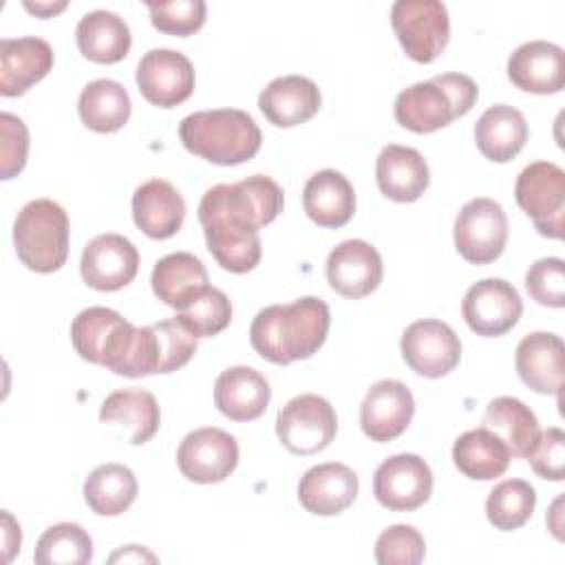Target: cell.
<instances>
[{
  "label": "cell",
  "mask_w": 565,
  "mask_h": 565,
  "mask_svg": "<svg viewBox=\"0 0 565 565\" xmlns=\"http://www.w3.org/2000/svg\"><path fill=\"white\" fill-rule=\"evenodd\" d=\"M384 276L380 252L360 238L342 241L327 258V280L344 298H364L373 294Z\"/></svg>",
  "instance_id": "obj_17"
},
{
  "label": "cell",
  "mask_w": 565,
  "mask_h": 565,
  "mask_svg": "<svg viewBox=\"0 0 565 565\" xmlns=\"http://www.w3.org/2000/svg\"><path fill=\"white\" fill-rule=\"evenodd\" d=\"M117 561H124V563H143V561H148V563H157V556L154 554H150L148 550H143V547H139V545H126V547H121L119 552H115L113 556H110V563H117Z\"/></svg>",
  "instance_id": "obj_46"
},
{
  "label": "cell",
  "mask_w": 565,
  "mask_h": 565,
  "mask_svg": "<svg viewBox=\"0 0 565 565\" xmlns=\"http://www.w3.org/2000/svg\"><path fill=\"white\" fill-rule=\"evenodd\" d=\"M77 110L86 128L117 132L130 119V97L115 79H93L82 88Z\"/></svg>",
  "instance_id": "obj_35"
},
{
  "label": "cell",
  "mask_w": 565,
  "mask_h": 565,
  "mask_svg": "<svg viewBox=\"0 0 565 565\" xmlns=\"http://www.w3.org/2000/svg\"><path fill=\"white\" fill-rule=\"evenodd\" d=\"M525 289L543 307H565V263L556 256L536 260L525 274Z\"/></svg>",
  "instance_id": "obj_42"
},
{
  "label": "cell",
  "mask_w": 565,
  "mask_h": 565,
  "mask_svg": "<svg viewBox=\"0 0 565 565\" xmlns=\"http://www.w3.org/2000/svg\"><path fill=\"white\" fill-rule=\"evenodd\" d=\"M139 269L137 247L121 234H99L82 252V280L97 291H117L130 285Z\"/></svg>",
  "instance_id": "obj_15"
},
{
  "label": "cell",
  "mask_w": 565,
  "mask_h": 565,
  "mask_svg": "<svg viewBox=\"0 0 565 565\" xmlns=\"http://www.w3.org/2000/svg\"><path fill=\"white\" fill-rule=\"evenodd\" d=\"M269 399V382L252 366H230L214 382V404L232 422L258 419Z\"/></svg>",
  "instance_id": "obj_25"
},
{
  "label": "cell",
  "mask_w": 565,
  "mask_h": 565,
  "mask_svg": "<svg viewBox=\"0 0 565 565\" xmlns=\"http://www.w3.org/2000/svg\"><path fill=\"white\" fill-rule=\"evenodd\" d=\"M508 243V216L503 207L488 199H470L455 218V247L472 265L497 260Z\"/></svg>",
  "instance_id": "obj_9"
},
{
  "label": "cell",
  "mask_w": 565,
  "mask_h": 565,
  "mask_svg": "<svg viewBox=\"0 0 565 565\" xmlns=\"http://www.w3.org/2000/svg\"><path fill=\"white\" fill-rule=\"evenodd\" d=\"M2 527H4V561H11L13 554L20 552L22 534H20V525L7 510H2Z\"/></svg>",
  "instance_id": "obj_45"
},
{
  "label": "cell",
  "mask_w": 565,
  "mask_h": 565,
  "mask_svg": "<svg viewBox=\"0 0 565 565\" xmlns=\"http://www.w3.org/2000/svg\"><path fill=\"white\" fill-rule=\"evenodd\" d=\"M534 505L536 492L525 479H505L488 494L486 516L497 530L512 532L530 521Z\"/></svg>",
  "instance_id": "obj_37"
},
{
  "label": "cell",
  "mask_w": 565,
  "mask_h": 565,
  "mask_svg": "<svg viewBox=\"0 0 565 565\" xmlns=\"http://www.w3.org/2000/svg\"><path fill=\"white\" fill-rule=\"evenodd\" d=\"M128 320L108 307H88L71 324V342L77 355L90 364L104 366Z\"/></svg>",
  "instance_id": "obj_32"
},
{
  "label": "cell",
  "mask_w": 565,
  "mask_h": 565,
  "mask_svg": "<svg viewBox=\"0 0 565 565\" xmlns=\"http://www.w3.org/2000/svg\"><path fill=\"white\" fill-rule=\"evenodd\" d=\"M157 351H159V373H172L185 366L196 353V335L185 329V324L174 316L154 322Z\"/></svg>",
  "instance_id": "obj_41"
},
{
  "label": "cell",
  "mask_w": 565,
  "mask_h": 565,
  "mask_svg": "<svg viewBox=\"0 0 565 565\" xmlns=\"http://www.w3.org/2000/svg\"><path fill=\"white\" fill-rule=\"evenodd\" d=\"M24 9L40 15V18H51L55 13H60L62 9H66V2H24Z\"/></svg>",
  "instance_id": "obj_47"
},
{
  "label": "cell",
  "mask_w": 565,
  "mask_h": 565,
  "mask_svg": "<svg viewBox=\"0 0 565 565\" xmlns=\"http://www.w3.org/2000/svg\"><path fill=\"white\" fill-rule=\"evenodd\" d=\"M475 141L486 159L505 163L523 150L527 141V121L514 106L494 104L477 119Z\"/></svg>",
  "instance_id": "obj_28"
},
{
  "label": "cell",
  "mask_w": 565,
  "mask_h": 565,
  "mask_svg": "<svg viewBox=\"0 0 565 565\" xmlns=\"http://www.w3.org/2000/svg\"><path fill=\"white\" fill-rule=\"evenodd\" d=\"M132 218L146 236L163 241L181 230L185 218V201L172 183L150 179L132 194Z\"/></svg>",
  "instance_id": "obj_24"
},
{
  "label": "cell",
  "mask_w": 565,
  "mask_h": 565,
  "mask_svg": "<svg viewBox=\"0 0 565 565\" xmlns=\"http://www.w3.org/2000/svg\"><path fill=\"white\" fill-rule=\"evenodd\" d=\"M179 139L183 148L216 166L249 161L263 143L260 128L238 108L199 110L181 119Z\"/></svg>",
  "instance_id": "obj_3"
},
{
  "label": "cell",
  "mask_w": 565,
  "mask_h": 565,
  "mask_svg": "<svg viewBox=\"0 0 565 565\" xmlns=\"http://www.w3.org/2000/svg\"><path fill=\"white\" fill-rule=\"evenodd\" d=\"M99 419L126 426L130 430V444L141 446L159 430L161 413L152 393L141 388H119L102 402Z\"/></svg>",
  "instance_id": "obj_31"
},
{
  "label": "cell",
  "mask_w": 565,
  "mask_h": 565,
  "mask_svg": "<svg viewBox=\"0 0 565 565\" xmlns=\"http://www.w3.org/2000/svg\"><path fill=\"white\" fill-rule=\"evenodd\" d=\"M338 433L333 406L313 393L289 399L276 417V435L294 455H316L324 450Z\"/></svg>",
  "instance_id": "obj_8"
},
{
  "label": "cell",
  "mask_w": 565,
  "mask_h": 565,
  "mask_svg": "<svg viewBox=\"0 0 565 565\" xmlns=\"http://www.w3.org/2000/svg\"><path fill=\"white\" fill-rule=\"evenodd\" d=\"M75 40L82 55L97 64H115L124 60L132 44L126 20L106 9L84 13L77 22Z\"/></svg>",
  "instance_id": "obj_27"
},
{
  "label": "cell",
  "mask_w": 565,
  "mask_h": 565,
  "mask_svg": "<svg viewBox=\"0 0 565 565\" xmlns=\"http://www.w3.org/2000/svg\"><path fill=\"white\" fill-rule=\"evenodd\" d=\"M0 172L2 179H13L22 172L29 154V130L24 121L11 113L0 115Z\"/></svg>",
  "instance_id": "obj_44"
},
{
  "label": "cell",
  "mask_w": 565,
  "mask_h": 565,
  "mask_svg": "<svg viewBox=\"0 0 565 565\" xmlns=\"http://www.w3.org/2000/svg\"><path fill=\"white\" fill-rule=\"evenodd\" d=\"M285 205L282 188L265 174L210 188L199 203V223L214 260L232 271H252L263 254L258 230Z\"/></svg>",
  "instance_id": "obj_1"
},
{
  "label": "cell",
  "mask_w": 565,
  "mask_h": 565,
  "mask_svg": "<svg viewBox=\"0 0 565 565\" xmlns=\"http://www.w3.org/2000/svg\"><path fill=\"white\" fill-rule=\"evenodd\" d=\"M532 470L547 481H563L565 475V433L550 426L539 433V439L525 457Z\"/></svg>",
  "instance_id": "obj_43"
},
{
  "label": "cell",
  "mask_w": 565,
  "mask_h": 565,
  "mask_svg": "<svg viewBox=\"0 0 565 565\" xmlns=\"http://www.w3.org/2000/svg\"><path fill=\"white\" fill-rule=\"evenodd\" d=\"M563 340L550 331L525 335L514 355V366L525 386L541 395H558L563 391Z\"/></svg>",
  "instance_id": "obj_22"
},
{
  "label": "cell",
  "mask_w": 565,
  "mask_h": 565,
  "mask_svg": "<svg viewBox=\"0 0 565 565\" xmlns=\"http://www.w3.org/2000/svg\"><path fill=\"white\" fill-rule=\"evenodd\" d=\"M510 82L534 95H552L565 86V53L547 40H530L514 49L508 60Z\"/></svg>",
  "instance_id": "obj_18"
},
{
  "label": "cell",
  "mask_w": 565,
  "mask_h": 565,
  "mask_svg": "<svg viewBox=\"0 0 565 565\" xmlns=\"http://www.w3.org/2000/svg\"><path fill=\"white\" fill-rule=\"evenodd\" d=\"M331 313L316 296L298 298L289 305L260 309L249 327L254 351L271 364H291L311 358L327 340Z\"/></svg>",
  "instance_id": "obj_2"
},
{
  "label": "cell",
  "mask_w": 565,
  "mask_h": 565,
  "mask_svg": "<svg viewBox=\"0 0 565 565\" xmlns=\"http://www.w3.org/2000/svg\"><path fill=\"white\" fill-rule=\"evenodd\" d=\"M150 282L154 296L179 311L207 287V269L194 254L174 252L154 263Z\"/></svg>",
  "instance_id": "obj_29"
},
{
  "label": "cell",
  "mask_w": 565,
  "mask_h": 565,
  "mask_svg": "<svg viewBox=\"0 0 565 565\" xmlns=\"http://www.w3.org/2000/svg\"><path fill=\"white\" fill-rule=\"evenodd\" d=\"M481 426L494 433L512 457H527L539 439V419L530 406L516 397H494L483 413Z\"/></svg>",
  "instance_id": "obj_30"
},
{
  "label": "cell",
  "mask_w": 565,
  "mask_h": 565,
  "mask_svg": "<svg viewBox=\"0 0 565 565\" xmlns=\"http://www.w3.org/2000/svg\"><path fill=\"white\" fill-rule=\"evenodd\" d=\"M139 492L135 472L124 463L97 466L84 481V501L99 516L126 512Z\"/></svg>",
  "instance_id": "obj_34"
},
{
  "label": "cell",
  "mask_w": 565,
  "mask_h": 565,
  "mask_svg": "<svg viewBox=\"0 0 565 565\" xmlns=\"http://www.w3.org/2000/svg\"><path fill=\"white\" fill-rule=\"evenodd\" d=\"M322 104L320 88L302 75H282L271 79L258 95V108L278 128H294L309 121Z\"/></svg>",
  "instance_id": "obj_21"
},
{
  "label": "cell",
  "mask_w": 565,
  "mask_h": 565,
  "mask_svg": "<svg viewBox=\"0 0 565 565\" xmlns=\"http://www.w3.org/2000/svg\"><path fill=\"white\" fill-rule=\"evenodd\" d=\"M137 86L152 106H179L194 90V66L181 51L150 49L137 64Z\"/></svg>",
  "instance_id": "obj_14"
},
{
  "label": "cell",
  "mask_w": 565,
  "mask_h": 565,
  "mask_svg": "<svg viewBox=\"0 0 565 565\" xmlns=\"http://www.w3.org/2000/svg\"><path fill=\"white\" fill-rule=\"evenodd\" d=\"M402 358L422 377H444L461 360V340L450 324L424 318L411 322L402 333Z\"/></svg>",
  "instance_id": "obj_10"
},
{
  "label": "cell",
  "mask_w": 565,
  "mask_h": 565,
  "mask_svg": "<svg viewBox=\"0 0 565 565\" xmlns=\"http://www.w3.org/2000/svg\"><path fill=\"white\" fill-rule=\"evenodd\" d=\"M375 179L380 192L386 199L397 203H411L426 192L430 183V172L419 150L388 143L377 154Z\"/></svg>",
  "instance_id": "obj_23"
},
{
  "label": "cell",
  "mask_w": 565,
  "mask_h": 565,
  "mask_svg": "<svg viewBox=\"0 0 565 565\" xmlns=\"http://www.w3.org/2000/svg\"><path fill=\"white\" fill-rule=\"evenodd\" d=\"M433 492L430 466L413 452L384 459L373 475V494L386 510L411 512L422 508Z\"/></svg>",
  "instance_id": "obj_12"
},
{
  "label": "cell",
  "mask_w": 565,
  "mask_h": 565,
  "mask_svg": "<svg viewBox=\"0 0 565 565\" xmlns=\"http://www.w3.org/2000/svg\"><path fill=\"white\" fill-rule=\"evenodd\" d=\"M391 24L404 53L419 64L437 60L450 38L448 9L439 0H397Z\"/></svg>",
  "instance_id": "obj_7"
},
{
  "label": "cell",
  "mask_w": 565,
  "mask_h": 565,
  "mask_svg": "<svg viewBox=\"0 0 565 565\" xmlns=\"http://www.w3.org/2000/svg\"><path fill=\"white\" fill-rule=\"evenodd\" d=\"M150 22L154 29L168 35H192L205 22L207 4L203 0H172V2H146Z\"/></svg>",
  "instance_id": "obj_39"
},
{
  "label": "cell",
  "mask_w": 565,
  "mask_h": 565,
  "mask_svg": "<svg viewBox=\"0 0 565 565\" xmlns=\"http://www.w3.org/2000/svg\"><path fill=\"white\" fill-rule=\"evenodd\" d=\"M424 554L426 541L413 525H391L375 541V561L380 565H417Z\"/></svg>",
  "instance_id": "obj_40"
},
{
  "label": "cell",
  "mask_w": 565,
  "mask_h": 565,
  "mask_svg": "<svg viewBox=\"0 0 565 565\" xmlns=\"http://www.w3.org/2000/svg\"><path fill=\"white\" fill-rule=\"evenodd\" d=\"M177 466L188 481L221 483L238 466V444L221 428H196L179 444Z\"/></svg>",
  "instance_id": "obj_11"
},
{
  "label": "cell",
  "mask_w": 565,
  "mask_h": 565,
  "mask_svg": "<svg viewBox=\"0 0 565 565\" xmlns=\"http://www.w3.org/2000/svg\"><path fill=\"white\" fill-rule=\"evenodd\" d=\"M415 399L411 388L399 380L375 382L360 406V426L371 441H393L411 424Z\"/></svg>",
  "instance_id": "obj_16"
},
{
  "label": "cell",
  "mask_w": 565,
  "mask_h": 565,
  "mask_svg": "<svg viewBox=\"0 0 565 565\" xmlns=\"http://www.w3.org/2000/svg\"><path fill=\"white\" fill-rule=\"evenodd\" d=\"M93 558V541L77 523H55L42 532L35 543L33 561L38 565H84Z\"/></svg>",
  "instance_id": "obj_36"
},
{
  "label": "cell",
  "mask_w": 565,
  "mask_h": 565,
  "mask_svg": "<svg viewBox=\"0 0 565 565\" xmlns=\"http://www.w3.org/2000/svg\"><path fill=\"white\" fill-rule=\"evenodd\" d=\"M358 475L338 461L318 463L309 468L298 483L300 505L318 516H333L344 512L358 497Z\"/></svg>",
  "instance_id": "obj_20"
},
{
  "label": "cell",
  "mask_w": 565,
  "mask_h": 565,
  "mask_svg": "<svg viewBox=\"0 0 565 565\" xmlns=\"http://www.w3.org/2000/svg\"><path fill=\"white\" fill-rule=\"evenodd\" d=\"M177 318L196 338H212L230 327L232 302L221 289L207 285L183 309L177 311Z\"/></svg>",
  "instance_id": "obj_38"
},
{
  "label": "cell",
  "mask_w": 565,
  "mask_h": 565,
  "mask_svg": "<svg viewBox=\"0 0 565 565\" xmlns=\"http://www.w3.org/2000/svg\"><path fill=\"white\" fill-rule=\"evenodd\" d=\"M302 207L320 227H342L355 212V190L338 170H318L302 190Z\"/></svg>",
  "instance_id": "obj_26"
},
{
  "label": "cell",
  "mask_w": 565,
  "mask_h": 565,
  "mask_svg": "<svg viewBox=\"0 0 565 565\" xmlns=\"http://www.w3.org/2000/svg\"><path fill=\"white\" fill-rule=\"evenodd\" d=\"M510 459L512 455L505 444L483 426L459 435L452 446V461L457 470L475 481L501 477L508 470Z\"/></svg>",
  "instance_id": "obj_33"
},
{
  "label": "cell",
  "mask_w": 565,
  "mask_h": 565,
  "mask_svg": "<svg viewBox=\"0 0 565 565\" xmlns=\"http://www.w3.org/2000/svg\"><path fill=\"white\" fill-rule=\"evenodd\" d=\"M68 214L51 199L29 201L13 221V245L24 267L57 271L68 258Z\"/></svg>",
  "instance_id": "obj_5"
},
{
  "label": "cell",
  "mask_w": 565,
  "mask_h": 565,
  "mask_svg": "<svg viewBox=\"0 0 565 565\" xmlns=\"http://www.w3.org/2000/svg\"><path fill=\"white\" fill-rule=\"evenodd\" d=\"M53 68V49L46 40L2 38L0 40V95L18 97Z\"/></svg>",
  "instance_id": "obj_19"
},
{
  "label": "cell",
  "mask_w": 565,
  "mask_h": 565,
  "mask_svg": "<svg viewBox=\"0 0 565 565\" xmlns=\"http://www.w3.org/2000/svg\"><path fill=\"white\" fill-rule=\"evenodd\" d=\"M477 97L479 88L472 77L463 73H441L404 88L395 97L393 113L402 128L426 135L470 113Z\"/></svg>",
  "instance_id": "obj_4"
},
{
  "label": "cell",
  "mask_w": 565,
  "mask_h": 565,
  "mask_svg": "<svg viewBox=\"0 0 565 565\" xmlns=\"http://www.w3.org/2000/svg\"><path fill=\"white\" fill-rule=\"evenodd\" d=\"M523 313V300L514 285L503 278H483L475 282L461 302L466 324L483 338L508 333Z\"/></svg>",
  "instance_id": "obj_13"
},
{
  "label": "cell",
  "mask_w": 565,
  "mask_h": 565,
  "mask_svg": "<svg viewBox=\"0 0 565 565\" xmlns=\"http://www.w3.org/2000/svg\"><path fill=\"white\" fill-rule=\"evenodd\" d=\"M519 207L532 218L541 236L563 238L565 230V172L552 161L525 166L514 183Z\"/></svg>",
  "instance_id": "obj_6"
}]
</instances>
